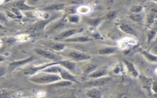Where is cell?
Masks as SVG:
<instances>
[{
	"label": "cell",
	"instance_id": "cell-1",
	"mask_svg": "<svg viewBox=\"0 0 157 98\" xmlns=\"http://www.w3.org/2000/svg\"><path fill=\"white\" fill-rule=\"evenodd\" d=\"M61 79L59 75L52 74H44L36 75L30 79V81L36 84H52L53 83L59 82Z\"/></svg>",
	"mask_w": 157,
	"mask_h": 98
},
{
	"label": "cell",
	"instance_id": "cell-2",
	"mask_svg": "<svg viewBox=\"0 0 157 98\" xmlns=\"http://www.w3.org/2000/svg\"><path fill=\"white\" fill-rule=\"evenodd\" d=\"M84 30V29L83 28H73V29H69V30H67L66 31H64L60 33L59 35H57L54 38V39L57 41H59V40L61 39H65L66 38H69V37H71L75 34L77 33H80L83 32Z\"/></svg>",
	"mask_w": 157,
	"mask_h": 98
},
{
	"label": "cell",
	"instance_id": "cell-3",
	"mask_svg": "<svg viewBox=\"0 0 157 98\" xmlns=\"http://www.w3.org/2000/svg\"><path fill=\"white\" fill-rule=\"evenodd\" d=\"M59 65V62H54V63H45V64L42 65L40 66H31L30 67H28L26 70H24V73L25 75H33L34 74L37 73L39 71H43L44 69L47 68L52 65Z\"/></svg>",
	"mask_w": 157,
	"mask_h": 98
},
{
	"label": "cell",
	"instance_id": "cell-4",
	"mask_svg": "<svg viewBox=\"0 0 157 98\" xmlns=\"http://www.w3.org/2000/svg\"><path fill=\"white\" fill-rule=\"evenodd\" d=\"M111 80L110 77H101L91 81L84 83V86L86 87H95V86H101L107 84Z\"/></svg>",
	"mask_w": 157,
	"mask_h": 98
},
{
	"label": "cell",
	"instance_id": "cell-5",
	"mask_svg": "<svg viewBox=\"0 0 157 98\" xmlns=\"http://www.w3.org/2000/svg\"><path fill=\"white\" fill-rule=\"evenodd\" d=\"M68 56L72 58L73 60L77 61H86L90 58V56L88 54L75 50L69 51L68 54Z\"/></svg>",
	"mask_w": 157,
	"mask_h": 98
},
{
	"label": "cell",
	"instance_id": "cell-6",
	"mask_svg": "<svg viewBox=\"0 0 157 98\" xmlns=\"http://www.w3.org/2000/svg\"><path fill=\"white\" fill-rule=\"evenodd\" d=\"M34 51L38 54L39 55L41 56L44 58H45L52 60H60L61 57L59 55H57L55 54L52 53L50 51H47V50H44L43 49H34Z\"/></svg>",
	"mask_w": 157,
	"mask_h": 98
},
{
	"label": "cell",
	"instance_id": "cell-7",
	"mask_svg": "<svg viewBox=\"0 0 157 98\" xmlns=\"http://www.w3.org/2000/svg\"><path fill=\"white\" fill-rule=\"evenodd\" d=\"M67 7V4L64 3H58L50 4L45 8H44L42 10L44 11H57L61 10L62 9H65Z\"/></svg>",
	"mask_w": 157,
	"mask_h": 98
},
{
	"label": "cell",
	"instance_id": "cell-8",
	"mask_svg": "<svg viewBox=\"0 0 157 98\" xmlns=\"http://www.w3.org/2000/svg\"><path fill=\"white\" fill-rule=\"evenodd\" d=\"M61 79H63L64 80H66V81H69L71 82H77L76 78H75L71 74L68 72L67 71L63 70L60 72V75Z\"/></svg>",
	"mask_w": 157,
	"mask_h": 98
},
{
	"label": "cell",
	"instance_id": "cell-9",
	"mask_svg": "<svg viewBox=\"0 0 157 98\" xmlns=\"http://www.w3.org/2000/svg\"><path fill=\"white\" fill-rule=\"evenodd\" d=\"M108 73V71L107 69L105 68H102L100 70L95 71L94 72H92L89 75V77L91 78V79H98V78H101L104 76H105Z\"/></svg>",
	"mask_w": 157,
	"mask_h": 98
},
{
	"label": "cell",
	"instance_id": "cell-10",
	"mask_svg": "<svg viewBox=\"0 0 157 98\" xmlns=\"http://www.w3.org/2000/svg\"><path fill=\"white\" fill-rule=\"evenodd\" d=\"M63 69L64 68L61 67L60 65L58 66L57 65H52L44 69V70H43V71L45 73L57 74H60V72L63 70Z\"/></svg>",
	"mask_w": 157,
	"mask_h": 98
},
{
	"label": "cell",
	"instance_id": "cell-11",
	"mask_svg": "<svg viewBox=\"0 0 157 98\" xmlns=\"http://www.w3.org/2000/svg\"><path fill=\"white\" fill-rule=\"evenodd\" d=\"M93 39L87 36H79L65 39V42H87L92 41Z\"/></svg>",
	"mask_w": 157,
	"mask_h": 98
},
{
	"label": "cell",
	"instance_id": "cell-12",
	"mask_svg": "<svg viewBox=\"0 0 157 98\" xmlns=\"http://www.w3.org/2000/svg\"><path fill=\"white\" fill-rule=\"evenodd\" d=\"M119 28L122 31L126 33V34H131V35L135 36H137L136 31L134 30V29L131 26H130L128 25L121 24L119 26Z\"/></svg>",
	"mask_w": 157,
	"mask_h": 98
},
{
	"label": "cell",
	"instance_id": "cell-13",
	"mask_svg": "<svg viewBox=\"0 0 157 98\" xmlns=\"http://www.w3.org/2000/svg\"><path fill=\"white\" fill-rule=\"evenodd\" d=\"M59 65L63 68H65L69 71H73L75 68V64L74 62L66 60V61H59Z\"/></svg>",
	"mask_w": 157,
	"mask_h": 98
},
{
	"label": "cell",
	"instance_id": "cell-14",
	"mask_svg": "<svg viewBox=\"0 0 157 98\" xmlns=\"http://www.w3.org/2000/svg\"><path fill=\"white\" fill-rule=\"evenodd\" d=\"M72 83L73 82H69V81H66V80H63V81H60V80L59 82H57L52 83L51 85H49V87L52 88L66 87V86H71Z\"/></svg>",
	"mask_w": 157,
	"mask_h": 98
},
{
	"label": "cell",
	"instance_id": "cell-15",
	"mask_svg": "<svg viewBox=\"0 0 157 98\" xmlns=\"http://www.w3.org/2000/svg\"><path fill=\"white\" fill-rule=\"evenodd\" d=\"M116 50H117V48L115 47H106L99 50L98 54L101 55H110L114 53Z\"/></svg>",
	"mask_w": 157,
	"mask_h": 98
},
{
	"label": "cell",
	"instance_id": "cell-16",
	"mask_svg": "<svg viewBox=\"0 0 157 98\" xmlns=\"http://www.w3.org/2000/svg\"><path fill=\"white\" fill-rule=\"evenodd\" d=\"M124 63H125V64L128 69V70L129 72L134 77H137L138 76V72H137V70H136L135 67L134 66V65H133V63H131L130 61H126V60H124Z\"/></svg>",
	"mask_w": 157,
	"mask_h": 98
},
{
	"label": "cell",
	"instance_id": "cell-17",
	"mask_svg": "<svg viewBox=\"0 0 157 98\" xmlns=\"http://www.w3.org/2000/svg\"><path fill=\"white\" fill-rule=\"evenodd\" d=\"M98 67V66L95 64H87L86 65L84 66L82 68V72L85 74H90L92 72H94L96 70V69Z\"/></svg>",
	"mask_w": 157,
	"mask_h": 98
},
{
	"label": "cell",
	"instance_id": "cell-18",
	"mask_svg": "<svg viewBox=\"0 0 157 98\" xmlns=\"http://www.w3.org/2000/svg\"><path fill=\"white\" fill-rule=\"evenodd\" d=\"M50 48L56 51H61L66 47V45L61 42H52L47 44Z\"/></svg>",
	"mask_w": 157,
	"mask_h": 98
},
{
	"label": "cell",
	"instance_id": "cell-19",
	"mask_svg": "<svg viewBox=\"0 0 157 98\" xmlns=\"http://www.w3.org/2000/svg\"><path fill=\"white\" fill-rule=\"evenodd\" d=\"M87 95L90 98H101V92L97 89H91L87 92Z\"/></svg>",
	"mask_w": 157,
	"mask_h": 98
},
{
	"label": "cell",
	"instance_id": "cell-20",
	"mask_svg": "<svg viewBox=\"0 0 157 98\" xmlns=\"http://www.w3.org/2000/svg\"><path fill=\"white\" fill-rule=\"evenodd\" d=\"M15 6L17 8H18V9H20V10H25L34 9V8H32L31 6H29L25 4L24 1H19V2H17L15 4Z\"/></svg>",
	"mask_w": 157,
	"mask_h": 98
},
{
	"label": "cell",
	"instance_id": "cell-21",
	"mask_svg": "<svg viewBox=\"0 0 157 98\" xmlns=\"http://www.w3.org/2000/svg\"><path fill=\"white\" fill-rule=\"evenodd\" d=\"M33 58H34L33 56H31V57L25 59L24 60H21L19 61H17V62H14L13 63H11L10 66H18L24 65V64H26V63H29V62H30L31 61H32L33 60Z\"/></svg>",
	"mask_w": 157,
	"mask_h": 98
},
{
	"label": "cell",
	"instance_id": "cell-22",
	"mask_svg": "<svg viewBox=\"0 0 157 98\" xmlns=\"http://www.w3.org/2000/svg\"><path fill=\"white\" fill-rule=\"evenodd\" d=\"M142 54L149 61H150L151 62H156L157 58H156V56L155 55L150 54L149 52H147V51H143Z\"/></svg>",
	"mask_w": 157,
	"mask_h": 98
},
{
	"label": "cell",
	"instance_id": "cell-23",
	"mask_svg": "<svg viewBox=\"0 0 157 98\" xmlns=\"http://www.w3.org/2000/svg\"><path fill=\"white\" fill-rule=\"evenodd\" d=\"M79 19H80L79 16L77 15H75V14L69 15V17H68V20L71 23H74V24L79 22Z\"/></svg>",
	"mask_w": 157,
	"mask_h": 98
},
{
	"label": "cell",
	"instance_id": "cell-24",
	"mask_svg": "<svg viewBox=\"0 0 157 98\" xmlns=\"http://www.w3.org/2000/svg\"><path fill=\"white\" fill-rule=\"evenodd\" d=\"M63 25H65V22H64V21H60V22L57 23L56 25H54V26H52L50 28V30H49V32L54 31L57 30V29H59V28L61 27Z\"/></svg>",
	"mask_w": 157,
	"mask_h": 98
},
{
	"label": "cell",
	"instance_id": "cell-25",
	"mask_svg": "<svg viewBox=\"0 0 157 98\" xmlns=\"http://www.w3.org/2000/svg\"><path fill=\"white\" fill-rule=\"evenodd\" d=\"M155 17H156V11H154V12H152V13L149 15L148 17V19H147L148 24L150 25L153 24L155 19Z\"/></svg>",
	"mask_w": 157,
	"mask_h": 98
},
{
	"label": "cell",
	"instance_id": "cell-26",
	"mask_svg": "<svg viewBox=\"0 0 157 98\" xmlns=\"http://www.w3.org/2000/svg\"><path fill=\"white\" fill-rule=\"evenodd\" d=\"M66 10V13L69 14V15H74L75 13V11H76V9H75V7L74 6H71V7H69L68 9H65Z\"/></svg>",
	"mask_w": 157,
	"mask_h": 98
},
{
	"label": "cell",
	"instance_id": "cell-27",
	"mask_svg": "<svg viewBox=\"0 0 157 98\" xmlns=\"http://www.w3.org/2000/svg\"><path fill=\"white\" fill-rule=\"evenodd\" d=\"M142 9V8L141 6H134L133 8H131V11L133 13L138 14L139 13L141 12Z\"/></svg>",
	"mask_w": 157,
	"mask_h": 98
},
{
	"label": "cell",
	"instance_id": "cell-28",
	"mask_svg": "<svg viewBox=\"0 0 157 98\" xmlns=\"http://www.w3.org/2000/svg\"><path fill=\"white\" fill-rule=\"evenodd\" d=\"M130 18L134 21L139 22L141 20V16L139 14H134L130 16Z\"/></svg>",
	"mask_w": 157,
	"mask_h": 98
},
{
	"label": "cell",
	"instance_id": "cell-29",
	"mask_svg": "<svg viewBox=\"0 0 157 98\" xmlns=\"http://www.w3.org/2000/svg\"><path fill=\"white\" fill-rule=\"evenodd\" d=\"M115 16H116V13L115 12H110L109 14H107V18L108 19L112 20V19H113L114 18V17Z\"/></svg>",
	"mask_w": 157,
	"mask_h": 98
},
{
	"label": "cell",
	"instance_id": "cell-30",
	"mask_svg": "<svg viewBox=\"0 0 157 98\" xmlns=\"http://www.w3.org/2000/svg\"><path fill=\"white\" fill-rule=\"evenodd\" d=\"M155 34H156L155 31H152L151 32H150L149 34V41L152 40L154 38V37L155 36Z\"/></svg>",
	"mask_w": 157,
	"mask_h": 98
},
{
	"label": "cell",
	"instance_id": "cell-31",
	"mask_svg": "<svg viewBox=\"0 0 157 98\" xmlns=\"http://www.w3.org/2000/svg\"><path fill=\"white\" fill-rule=\"evenodd\" d=\"M152 90H154L155 93H156V82H154V83H152Z\"/></svg>",
	"mask_w": 157,
	"mask_h": 98
},
{
	"label": "cell",
	"instance_id": "cell-32",
	"mask_svg": "<svg viewBox=\"0 0 157 98\" xmlns=\"http://www.w3.org/2000/svg\"><path fill=\"white\" fill-rule=\"evenodd\" d=\"M6 20L5 17L0 13V20Z\"/></svg>",
	"mask_w": 157,
	"mask_h": 98
},
{
	"label": "cell",
	"instance_id": "cell-33",
	"mask_svg": "<svg viewBox=\"0 0 157 98\" xmlns=\"http://www.w3.org/2000/svg\"><path fill=\"white\" fill-rule=\"evenodd\" d=\"M5 72V71L4 70V68L0 67V75H2Z\"/></svg>",
	"mask_w": 157,
	"mask_h": 98
},
{
	"label": "cell",
	"instance_id": "cell-34",
	"mask_svg": "<svg viewBox=\"0 0 157 98\" xmlns=\"http://www.w3.org/2000/svg\"><path fill=\"white\" fill-rule=\"evenodd\" d=\"M3 3V1H0V4H1V3Z\"/></svg>",
	"mask_w": 157,
	"mask_h": 98
},
{
	"label": "cell",
	"instance_id": "cell-35",
	"mask_svg": "<svg viewBox=\"0 0 157 98\" xmlns=\"http://www.w3.org/2000/svg\"><path fill=\"white\" fill-rule=\"evenodd\" d=\"M38 98H40V97H38Z\"/></svg>",
	"mask_w": 157,
	"mask_h": 98
}]
</instances>
